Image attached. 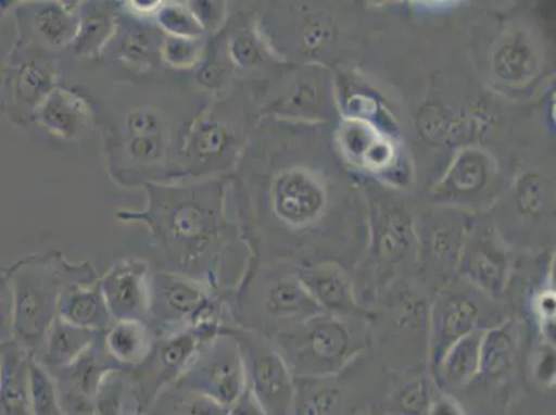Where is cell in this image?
<instances>
[{
	"mask_svg": "<svg viewBox=\"0 0 556 415\" xmlns=\"http://www.w3.org/2000/svg\"><path fill=\"white\" fill-rule=\"evenodd\" d=\"M230 53L232 60L241 67H252L260 60V50L250 37H239L232 40Z\"/></svg>",
	"mask_w": 556,
	"mask_h": 415,
	"instance_id": "f35d334b",
	"label": "cell"
},
{
	"mask_svg": "<svg viewBox=\"0 0 556 415\" xmlns=\"http://www.w3.org/2000/svg\"><path fill=\"white\" fill-rule=\"evenodd\" d=\"M58 317L85 330L103 334L115 323L99 280L71 282L64 288Z\"/></svg>",
	"mask_w": 556,
	"mask_h": 415,
	"instance_id": "8fae6325",
	"label": "cell"
},
{
	"mask_svg": "<svg viewBox=\"0 0 556 415\" xmlns=\"http://www.w3.org/2000/svg\"><path fill=\"white\" fill-rule=\"evenodd\" d=\"M301 282L323 313L340 317L352 311V293L345 278L340 273L331 269L306 272Z\"/></svg>",
	"mask_w": 556,
	"mask_h": 415,
	"instance_id": "ffe728a7",
	"label": "cell"
},
{
	"mask_svg": "<svg viewBox=\"0 0 556 415\" xmlns=\"http://www.w3.org/2000/svg\"><path fill=\"white\" fill-rule=\"evenodd\" d=\"M271 341L295 378H333L364 349V338L326 313L277 334Z\"/></svg>",
	"mask_w": 556,
	"mask_h": 415,
	"instance_id": "7a4b0ae2",
	"label": "cell"
},
{
	"mask_svg": "<svg viewBox=\"0 0 556 415\" xmlns=\"http://www.w3.org/2000/svg\"><path fill=\"white\" fill-rule=\"evenodd\" d=\"M161 52L164 54L165 62L174 67H191L200 58V39L168 37L165 38Z\"/></svg>",
	"mask_w": 556,
	"mask_h": 415,
	"instance_id": "1f68e13d",
	"label": "cell"
},
{
	"mask_svg": "<svg viewBox=\"0 0 556 415\" xmlns=\"http://www.w3.org/2000/svg\"><path fill=\"white\" fill-rule=\"evenodd\" d=\"M139 415H229V408L175 382L156 394Z\"/></svg>",
	"mask_w": 556,
	"mask_h": 415,
	"instance_id": "d6986e66",
	"label": "cell"
},
{
	"mask_svg": "<svg viewBox=\"0 0 556 415\" xmlns=\"http://www.w3.org/2000/svg\"><path fill=\"white\" fill-rule=\"evenodd\" d=\"M303 40L309 47H323V45L330 42L332 38L331 25L327 24L325 20H312L303 27Z\"/></svg>",
	"mask_w": 556,
	"mask_h": 415,
	"instance_id": "ab89813d",
	"label": "cell"
},
{
	"mask_svg": "<svg viewBox=\"0 0 556 415\" xmlns=\"http://www.w3.org/2000/svg\"><path fill=\"white\" fill-rule=\"evenodd\" d=\"M409 241L407 239V227L401 222H392L381 241L382 256L387 261L396 262L406 254Z\"/></svg>",
	"mask_w": 556,
	"mask_h": 415,
	"instance_id": "e575fe53",
	"label": "cell"
},
{
	"mask_svg": "<svg viewBox=\"0 0 556 415\" xmlns=\"http://www.w3.org/2000/svg\"><path fill=\"white\" fill-rule=\"evenodd\" d=\"M17 342L0 345V415H33L29 361Z\"/></svg>",
	"mask_w": 556,
	"mask_h": 415,
	"instance_id": "30bf717a",
	"label": "cell"
},
{
	"mask_svg": "<svg viewBox=\"0 0 556 415\" xmlns=\"http://www.w3.org/2000/svg\"><path fill=\"white\" fill-rule=\"evenodd\" d=\"M215 210L202 204L195 192L178 196V202L166 205V235L186 250H204L216 230Z\"/></svg>",
	"mask_w": 556,
	"mask_h": 415,
	"instance_id": "9c48e42d",
	"label": "cell"
},
{
	"mask_svg": "<svg viewBox=\"0 0 556 415\" xmlns=\"http://www.w3.org/2000/svg\"><path fill=\"white\" fill-rule=\"evenodd\" d=\"M331 378H295L294 415H333L341 391Z\"/></svg>",
	"mask_w": 556,
	"mask_h": 415,
	"instance_id": "603a6c76",
	"label": "cell"
},
{
	"mask_svg": "<svg viewBox=\"0 0 556 415\" xmlns=\"http://www.w3.org/2000/svg\"><path fill=\"white\" fill-rule=\"evenodd\" d=\"M482 334L477 330L454 342L432 369L434 381L444 389H462L471 383L480 374Z\"/></svg>",
	"mask_w": 556,
	"mask_h": 415,
	"instance_id": "2e32d148",
	"label": "cell"
},
{
	"mask_svg": "<svg viewBox=\"0 0 556 415\" xmlns=\"http://www.w3.org/2000/svg\"><path fill=\"white\" fill-rule=\"evenodd\" d=\"M543 186L538 176H528L520 184L519 202L526 212H538L543 206Z\"/></svg>",
	"mask_w": 556,
	"mask_h": 415,
	"instance_id": "74e56055",
	"label": "cell"
},
{
	"mask_svg": "<svg viewBox=\"0 0 556 415\" xmlns=\"http://www.w3.org/2000/svg\"><path fill=\"white\" fill-rule=\"evenodd\" d=\"M224 324L222 320L206 322L155 338L144 362L125 374L128 393L135 400V415L143 412L156 394L178 381L202 343L214 337Z\"/></svg>",
	"mask_w": 556,
	"mask_h": 415,
	"instance_id": "3957f363",
	"label": "cell"
},
{
	"mask_svg": "<svg viewBox=\"0 0 556 415\" xmlns=\"http://www.w3.org/2000/svg\"><path fill=\"white\" fill-rule=\"evenodd\" d=\"M54 74L48 64L31 60L18 68L16 75V95L23 103L39 108L47 96L52 92Z\"/></svg>",
	"mask_w": 556,
	"mask_h": 415,
	"instance_id": "d4e9b609",
	"label": "cell"
},
{
	"mask_svg": "<svg viewBox=\"0 0 556 415\" xmlns=\"http://www.w3.org/2000/svg\"><path fill=\"white\" fill-rule=\"evenodd\" d=\"M100 336V332L85 330L58 317L45 336L40 351L34 357L49 372H53L77 361Z\"/></svg>",
	"mask_w": 556,
	"mask_h": 415,
	"instance_id": "9a60e30c",
	"label": "cell"
},
{
	"mask_svg": "<svg viewBox=\"0 0 556 415\" xmlns=\"http://www.w3.org/2000/svg\"><path fill=\"white\" fill-rule=\"evenodd\" d=\"M103 336L68 366L48 369L68 415H93L104 382L115 373H126L105 351Z\"/></svg>",
	"mask_w": 556,
	"mask_h": 415,
	"instance_id": "52a82bcc",
	"label": "cell"
},
{
	"mask_svg": "<svg viewBox=\"0 0 556 415\" xmlns=\"http://www.w3.org/2000/svg\"><path fill=\"white\" fill-rule=\"evenodd\" d=\"M231 135L225 125L216 120H205L191 131L189 156L194 161H212L222 155L230 146Z\"/></svg>",
	"mask_w": 556,
	"mask_h": 415,
	"instance_id": "484cf974",
	"label": "cell"
},
{
	"mask_svg": "<svg viewBox=\"0 0 556 415\" xmlns=\"http://www.w3.org/2000/svg\"><path fill=\"white\" fill-rule=\"evenodd\" d=\"M225 74L226 70L222 63L210 62L200 71L199 80L202 85L208 86V88H216V86L222 85Z\"/></svg>",
	"mask_w": 556,
	"mask_h": 415,
	"instance_id": "7bdbcfd3",
	"label": "cell"
},
{
	"mask_svg": "<svg viewBox=\"0 0 556 415\" xmlns=\"http://www.w3.org/2000/svg\"><path fill=\"white\" fill-rule=\"evenodd\" d=\"M176 382L230 408L247 389L239 342L222 326L202 343Z\"/></svg>",
	"mask_w": 556,
	"mask_h": 415,
	"instance_id": "8992f818",
	"label": "cell"
},
{
	"mask_svg": "<svg viewBox=\"0 0 556 415\" xmlns=\"http://www.w3.org/2000/svg\"><path fill=\"white\" fill-rule=\"evenodd\" d=\"M532 65L529 50L522 45H507L494 59V68L504 79H519L529 73Z\"/></svg>",
	"mask_w": 556,
	"mask_h": 415,
	"instance_id": "4dcf8cb0",
	"label": "cell"
},
{
	"mask_svg": "<svg viewBox=\"0 0 556 415\" xmlns=\"http://www.w3.org/2000/svg\"><path fill=\"white\" fill-rule=\"evenodd\" d=\"M13 341V293L9 273L0 275V345Z\"/></svg>",
	"mask_w": 556,
	"mask_h": 415,
	"instance_id": "d590c367",
	"label": "cell"
},
{
	"mask_svg": "<svg viewBox=\"0 0 556 415\" xmlns=\"http://www.w3.org/2000/svg\"><path fill=\"white\" fill-rule=\"evenodd\" d=\"M128 153L135 161L150 164L160 161L165 153V141L163 135L138 136L128 141Z\"/></svg>",
	"mask_w": 556,
	"mask_h": 415,
	"instance_id": "836d02e7",
	"label": "cell"
},
{
	"mask_svg": "<svg viewBox=\"0 0 556 415\" xmlns=\"http://www.w3.org/2000/svg\"><path fill=\"white\" fill-rule=\"evenodd\" d=\"M29 387L33 415H68L52 374L34 356L29 361Z\"/></svg>",
	"mask_w": 556,
	"mask_h": 415,
	"instance_id": "cb8c5ba5",
	"label": "cell"
},
{
	"mask_svg": "<svg viewBox=\"0 0 556 415\" xmlns=\"http://www.w3.org/2000/svg\"><path fill=\"white\" fill-rule=\"evenodd\" d=\"M433 399L431 382L419 377L403 385L394 394L393 404L401 415H426Z\"/></svg>",
	"mask_w": 556,
	"mask_h": 415,
	"instance_id": "f1b7e54d",
	"label": "cell"
},
{
	"mask_svg": "<svg viewBox=\"0 0 556 415\" xmlns=\"http://www.w3.org/2000/svg\"><path fill=\"white\" fill-rule=\"evenodd\" d=\"M13 293V341L37 356L55 318L64 288L94 281V273L54 260L24 261L9 273Z\"/></svg>",
	"mask_w": 556,
	"mask_h": 415,
	"instance_id": "6da1fadb",
	"label": "cell"
},
{
	"mask_svg": "<svg viewBox=\"0 0 556 415\" xmlns=\"http://www.w3.org/2000/svg\"><path fill=\"white\" fill-rule=\"evenodd\" d=\"M478 320L479 307L468 298L454 297L444 302L433 316L431 338H429V359H431L432 369L454 342L478 330Z\"/></svg>",
	"mask_w": 556,
	"mask_h": 415,
	"instance_id": "4fadbf2b",
	"label": "cell"
},
{
	"mask_svg": "<svg viewBox=\"0 0 556 415\" xmlns=\"http://www.w3.org/2000/svg\"><path fill=\"white\" fill-rule=\"evenodd\" d=\"M517 353V336L513 324L483 331L480 341V374L489 379L507 376Z\"/></svg>",
	"mask_w": 556,
	"mask_h": 415,
	"instance_id": "44dd1931",
	"label": "cell"
},
{
	"mask_svg": "<svg viewBox=\"0 0 556 415\" xmlns=\"http://www.w3.org/2000/svg\"><path fill=\"white\" fill-rule=\"evenodd\" d=\"M31 22L39 38L54 49L74 42L78 34L79 18L70 8L60 3H47L35 8Z\"/></svg>",
	"mask_w": 556,
	"mask_h": 415,
	"instance_id": "7402d4cb",
	"label": "cell"
},
{
	"mask_svg": "<svg viewBox=\"0 0 556 415\" xmlns=\"http://www.w3.org/2000/svg\"><path fill=\"white\" fill-rule=\"evenodd\" d=\"M486 179V168L477 156H465L454 166L452 172L453 186L458 190H473L482 186Z\"/></svg>",
	"mask_w": 556,
	"mask_h": 415,
	"instance_id": "d6a6232c",
	"label": "cell"
},
{
	"mask_svg": "<svg viewBox=\"0 0 556 415\" xmlns=\"http://www.w3.org/2000/svg\"><path fill=\"white\" fill-rule=\"evenodd\" d=\"M534 376L541 383L553 385L555 381V351L553 348L544 349L535 357Z\"/></svg>",
	"mask_w": 556,
	"mask_h": 415,
	"instance_id": "60d3db41",
	"label": "cell"
},
{
	"mask_svg": "<svg viewBox=\"0 0 556 415\" xmlns=\"http://www.w3.org/2000/svg\"><path fill=\"white\" fill-rule=\"evenodd\" d=\"M154 341L148 324L136 320L115 322L103 336L105 351L126 373L144 362Z\"/></svg>",
	"mask_w": 556,
	"mask_h": 415,
	"instance_id": "e0dca14e",
	"label": "cell"
},
{
	"mask_svg": "<svg viewBox=\"0 0 556 415\" xmlns=\"http://www.w3.org/2000/svg\"><path fill=\"white\" fill-rule=\"evenodd\" d=\"M239 342L244 362L247 391L266 415H294L295 377L265 334L224 324Z\"/></svg>",
	"mask_w": 556,
	"mask_h": 415,
	"instance_id": "277c9868",
	"label": "cell"
},
{
	"mask_svg": "<svg viewBox=\"0 0 556 415\" xmlns=\"http://www.w3.org/2000/svg\"><path fill=\"white\" fill-rule=\"evenodd\" d=\"M113 29V18L103 10L90 9L79 18L77 37H75V50L89 54L103 47Z\"/></svg>",
	"mask_w": 556,
	"mask_h": 415,
	"instance_id": "4316f807",
	"label": "cell"
},
{
	"mask_svg": "<svg viewBox=\"0 0 556 415\" xmlns=\"http://www.w3.org/2000/svg\"><path fill=\"white\" fill-rule=\"evenodd\" d=\"M130 138L161 134V118L153 110L138 109L126 116Z\"/></svg>",
	"mask_w": 556,
	"mask_h": 415,
	"instance_id": "8d00e7d4",
	"label": "cell"
},
{
	"mask_svg": "<svg viewBox=\"0 0 556 415\" xmlns=\"http://www.w3.org/2000/svg\"><path fill=\"white\" fill-rule=\"evenodd\" d=\"M426 415H465L462 404L448 394L433 397Z\"/></svg>",
	"mask_w": 556,
	"mask_h": 415,
	"instance_id": "b9f144b4",
	"label": "cell"
},
{
	"mask_svg": "<svg viewBox=\"0 0 556 415\" xmlns=\"http://www.w3.org/2000/svg\"><path fill=\"white\" fill-rule=\"evenodd\" d=\"M323 205L320 187L302 172H287L275 185L277 214L291 224H305Z\"/></svg>",
	"mask_w": 556,
	"mask_h": 415,
	"instance_id": "5bb4252c",
	"label": "cell"
},
{
	"mask_svg": "<svg viewBox=\"0 0 556 415\" xmlns=\"http://www.w3.org/2000/svg\"><path fill=\"white\" fill-rule=\"evenodd\" d=\"M150 280L149 265L140 260L121 261L100 278L101 292L115 322L148 324Z\"/></svg>",
	"mask_w": 556,
	"mask_h": 415,
	"instance_id": "ba28073f",
	"label": "cell"
},
{
	"mask_svg": "<svg viewBox=\"0 0 556 415\" xmlns=\"http://www.w3.org/2000/svg\"><path fill=\"white\" fill-rule=\"evenodd\" d=\"M156 22L169 34V37L200 39L204 25L189 8L178 3H168L159 8Z\"/></svg>",
	"mask_w": 556,
	"mask_h": 415,
	"instance_id": "83f0119b",
	"label": "cell"
},
{
	"mask_svg": "<svg viewBox=\"0 0 556 415\" xmlns=\"http://www.w3.org/2000/svg\"><path fill=\"white\" fill-rule=\"evenodd\" d=\"M45 128L62 139H73L84 128L89 108L80 96L65 89H53L39 105Z\"/></svg>",
	"mask_w": 556,
	"mask_h": 415,
	"instance_id": "ac0fdd59",
	"label": "cell"
},
{
	"mask_svg": "<svg viewBox=\"0 0 556 415\" xmlns=\"http://www.w3.org/2000/svg\"><path fill=\"white\" fill-rule=\"evenodd\" d=\"M159 37L154 29L149 27L131 28L123 40V58L126 62L135 64L149 63L151 55L154 54L155 49L159 48Z\"/></svg>",
	"mask_w": 556,
	"mask_h": 415,
	"instance_id": "f546056e",
	"label": "cell"
},
{
	"mask_svg": "<svg viewBox=\"0 0 556 415\" xmlns=\"http://www.w3.org/2000/svg\"><path fill=\"white\" fill-rule=\"evenodd\" d=\"M263 311L267 322L281 327L277 334L323 313L302 282L294 278H281L267 290Z\"/></svg>",
	"mask_w": 556,
	"mask_h": 415,
	"instance_id": "7c38bea8",
	"label": "cell"
},
{
	"mask_svg": "<svg viewBox=\"0 0 556 415\" xmlns=\"http://www.w3.org/2000/svg\"><path fill=\"white\" fill-rule=\"evenodd\" d=\"M212 320L225 322L204 282L181 273L151 275L148 326L154 338Z\"/></svg>",
	"mask_w": 556,
	"mask_h": 415,
	"instance_id": "5b68a950",
	"label": "cell"
}]
</instances>
